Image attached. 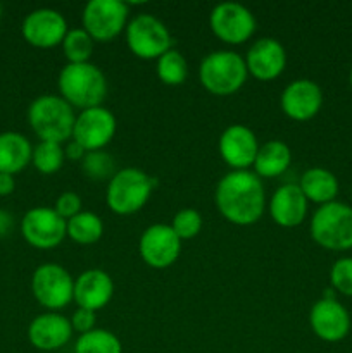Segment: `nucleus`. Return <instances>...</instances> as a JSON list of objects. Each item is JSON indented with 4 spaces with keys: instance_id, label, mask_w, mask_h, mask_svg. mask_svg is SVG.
<instances>
[{
    "instance_id": "obj_30",
    "label": "nucleus",
    "mask_w": 352,
    "mask_h": 353,
    "mask_svg": "<svg viewBox=\"0 0 352 353\" xmlns=\"http://www.w3.org/2000/svg\"><path fill=\"white\" fill-rule=\"evenodd\" d=\"M81 169L85 176L92 181H106L116 174V161L109 152L92 150L86 152L81 159Z\"/></svg>"
},
{
    "instance_id": "obj_7",
    "label": "nucleus",
    "mask_w": 352,
    "mask_h": 353,
    "mask_svg": "<svg viewBox=\"0 0 352 353\" xmlns=\"http://www.w3.org/2000/svg\"><path fill=\"white\" fill-rule=\"evenodd\" d=\"M31 293L41 307L55 312L64 309L75 295V279L59 264H41L31 276Z\"/></svg>"
},
{
    "instance_id": "obj_36",
    "label": "nucleus",
    "mask_w": 352,
    "mask_h": 353,
    "mask_svg": "<svg viewBox=\"0 0 352 353\" xmlns=\"http://www.w3.org/2000/svg\"><path fill=\"white\" fill-rule=\"evenodd\" d=\"M16 190V179L12 174L0 172V196H9Z\"/></svg>"
},
{
    "instance_id": "obj_18",
    "label": "nucleus",
    "mask_w": 352,
    "mask_h": 353,
    "mask_svg": "<svg viewBox=\"0 0 352 353\" xmlns=\"http://www.w3.org/2000/svg\"><path fill=\"white\" fill-rule=\"evenodd\" d=\"M247 71L261 81L278 78L286 65V50L276 38H259L245 55Z\"/></svg>"
},
{
    "instance_id": "obj_37",
    "label": "nucleus",
    "mask_w": 352,
    "mask_h": 353,
    "mask_svg": "<svg viewBox=\"0 0 352 353\" xmlns=\"http://www.w3.org/2000/svg\"><path fill=\"white\" fill-rule=\"evenodd\" d=\"M12 226H14L12 214L0 209V238L7 236V234L10 233V230H12Z\"/></svg>"
},
{
    "instance_id": "obj_6",
    "label": "nucleus",
    "mask_w": 352,
    "mask_h": 353,
    "mask_svg": "<svg viewBox=\"0 0 352 353\" xmlns=\"http://www.w3.org/2000/svg\"><path fill=\"white\" fill-rule=\"evenodd\" d=\"M154 178L137 168H123L109 179L106 200L110 210L119 216H130L148 202L154 190Z\"/></svg>"
},
{
    "instance_id": "obj_14",
    "label": "nucleus",
    "mask_w": 352,
    "mask_h": 353,
    "mask_svg": "<svg viewBox=\"0 0 352 353\" xmlns=\"http://www.w3.org/2000/svg\"><path fill=\"white\" fill-rule=\"evenodd\" d=\"M138 250L145 264L154 269H166L178 261L182 240L169 224H152L141 233Z\"/></svg>"
},
{
    "instance_id": "obj_5",
    "label": "nucleus",
    "mask_w": 352,
    "mask_h": 353,
    "mask_svg": "<svg viewBox=\"0 0 352 353\" xmlns=\"http://www.w3.org/2000/svg\"><path fill=\"white\" fill-rule=\"evenodd\" d=\"M309 231L311 238L326 250H351L352 207L337 200L320 205L311 217Z\"/></svg>"
},
{
    "instance_id": "obj_34",
    "label": "nucleus",
    "mask_w": 352,
    "mask_h": 353,
    "mask_svg": "<svg viewBox=\"0 0 352 353\" xmlns=\"http://www.w3.org/2000/svg\"><path fill=\"white\" fill-rule=\"evenodd\" d=\"M71 326L72 331H78L79 334H85L88 331L95 330V312L90 309L78 307L71 316Z\"/></svg>"
},
{
    "instance_id": "obj_31",
    "label": "nucleus",
    "mask_w": 352,
    "mask_h": 353,
    "mask_svg": "<svg viewBox=\"0 0 352 353\" xmlns=\"http://www.w3.org/2000/svg\"><path fill=\"white\" fill-rule=\"evenodd\" d=\"M169 226L173 228V231L176 233V236L179 240H192L197 234L202 231L204 221L202 216H200L199 210L195 209H182L175 214L171 224Z\"/></svg>"
},
{
    "instance_id": "obj_22",
    "label": "nucleus",
    "mask_w": 352,
    "mask_h": 353,
    "mask_svg": "<svg viewBox=\"0 0 352 353\" xmlns=\"http://www.w3.org/2000/svg\"><path fill=\"white\" fill-rule=\"evenodd\" d=\"M30 140L17 131H3L0 133V172L17 174L31 162Z\"/></svg>"
},
{
    "instance_id": "obj_26",
    "label": "nucleus",
    "mask_w": 352,
    "mask_h": 353,
    "mask_svg": "<svg viewBox=\"0 0 352 353\" xmlns=\"http://www.w3.org/2000/svg\"><path fill=\"white\" fill-rule=\"evenodd\" d=\"M155 72L162 83L169 86H178L185 83L186 76H188V62L183 57L182 52L176 48H169L157 59Z\"/></svg>"
},
{
    "instance_id": "obj_20",
    "label": "nucleus",
    "mask_w": 352,
    "mask_h": 353,
    "mask_svg": "<svg viewBox=\"0 0 352 353\" xmlns=\"http://www.w3.org/2000/svg\"><path fill=\"white\" fill-rule=\"evenodd\" d=\"M114 295L113 278L102 269H86L75 279L72 300L78 307L90 309L93 312L104 309Z\"/></svg>"
},
{
    "instance_id": "obj_9",
    "label": "nucleus",
    "mask_w": 352,
    "mask_h": 353,
    "mask_svg": "<svg viewBox=\"0 0 352 353\" xmlns=\"http://www.w3.org/2000/svg\"><path fill=\"white\" fill-rule=\"evenodd\" d=\"M130 7L123 0H90L83 9V30L95 41H109L126 30Z\"/></svg>"
},
{
    "instance_id": "obj_32",
    "label": "nucleus",
    "mask_w": 352,
    "mask_h": 353,
    "mask_svg": "<svg viewBox=\"0 0 352 353\" xmlns=\"http://www.w3.org/2000/svg\"><path fill=\"white\" fill-rule=\"evenodd\" d=\"M330 283L335 292L352 296V257H342L331 265Z\"/></svg>"
},
{
    "instance_id": "obj_19",
    "label": "nucleus",
    "mask_w": 352,
    "mask_h": 353,
    "mask_svg": "<svg viewBox=\"0 0 352 353\" xmlns=\"http://www.w3.org/2000/svg\"><path fill=\"white\" fill-rule=\"evenodd\" d=\"M72 336L71 321L59 312H45L35 317L28 326V340L43 352L59 350Z\"/></svg>"
},
{
    "instance_id": "obj_40",
    "label": "nucleus",
    "mask_w": 352,
    "mask_h": 353,
    "mask_svg": "<svg viewBox=\"0 0 352 353\" xmlns=\"http://www.w3.org/2000/svg\"><path fill=\"white\" fill-rule=\"evenodd\" d=\"M351 200H352V190H351Z\"/></svg>"
},
{
    "instance_id": "obj_39",
    "label": "nucleus",
    "mask_w": 352,
    "mask_h": 353,
    "mask_svg": "<svg viewBox=\"0 0 352 353\" xmlns=\"http://www.w3.org/2000/svg\"><path fill=\"white\" fill-rule=\"evenodd\" d=\"M0 17H2V6H0Z\"/></svg>"
},
{
    "instance_id": "obj_38",
    "label": "nucleus",
    "mask_w": 352,
    "mask_h": 353,
    "mask_svg": "<svg viewBox=\"0 0 352 353\" xmlns=\"http://www.w3.org/2000/svg\"><path fill=\"white\" fill-rule=\"evenodd\" d=\"M349 85H351L352 88V68H351V72H349Z\"/></svg>"
},
{
    "instance_id": "obj_33",
    "label": "nucleus",
    "mask_w": 352,
    "mask_h": 353,
    "mask_svg": "<svg viewBox=\"0 0 352 353\" xmlns=\"http://www.w3.org/2000/svg\"><path fill=\"white\" fill-rule=\"evenodd\" d=\"M54 209L62 219L69 221L71 217H75L76 214L81 212V199H79L78 193L64 192L57 196Z\"/></svg>"
},
{
    "instance_id": "obj_27",
    "label": "nucleus",
    "mask_w": 352,
    "mask_h": 353,
    "mask_svg": "<svg viewBox=\"0 0 352 353\" xmlns=\"http://www.w3.org/2000/svg\"><path fill=\"white\" fill-rule=\"evenodd\" d=\"M75 353H123V345L114 333L95 327L88 333L79 334Z\"/></svg>"
},
{
    "instance_id": "obj_11",
    "label": "nucleus",
    "mask_w": 352,
    "mask_h": 353,
    "mask_svg": "<svg viewBox=\"0 0 352 353\" xmlns=\"http://www.w3.org/2000/svg\"><path fill=\"white\" fill-rule=\"evenodd\" d=\"M209 26L224 43L240 45L254 34L255 17L244 3L221 2L211 10Z\"/></svg>"
},
{
    "instance_id": "obj_3",
    "label": "nucleus",
    "mask_w": 352,
    "mask_h": 353,
    "mask_svg": "<svg viewBox=\"0 0 352 353\" xmlns=\"http://www.w3.org/2000/svg\"><path fill=\"white\" fill-rule=\"evenodd\" d=\"M76 114L61 95H40L28 107V123L40 141L71 140Z\"/></svg>"
},
{
    "instance_id": "obj_13",
    "label": "nucleus",
    "mask_w": 352,
    "mask_h": 353,
    "mask_svg": "<svg viewBox=\"0 0 352 353\" xmlns=\"http://www.w3.org/2000/svg\"><path fill=\"white\" fill-rule=\"evenodd\" d=\"M68 31L66 17L50 7L31 10L23 19V26H21L24 40L37 48L57 47L62 43Z\"/></svg>"
},
{
    "instance_id": "obj_15",
    "label": "nucleus",
    "mask_w": 352,
    "mask_h": 353,
    "mask_svg": "<svg viewBox=\"0 0 352 353\" xmlns=\"http://www.w3.org/2000/svg\"><path fill=\"white\" fill-rule=\"evenodd\" d=\"M259 141L254 131L245 124H231L221 133L217 150L221 159L231 168V171H245L254 165L259 152Z\"/></svg>"
},
{
    "instance_id": "obj_8",
    "label": "nucleus",
    "mask_w": 352,
    "mask_h": 353,
    "mask_svg": "<svg viewBox=\"0 0 352 353\" xmlns=\"http://www.w3.org/2000/svg\"><path fill=\"white\" fill-rule=\"evenodd\" d=\"M171 41L168 26L154 14H138L126 24L128 48L140 59L157 61L171 48Z\"/></svg>"
},
{
    "instance_id": "obj_21",
    "label": "nucleus",
    "mask_w": 352,
    "mask_h": 353,
    "mask_svg": "<svg viewBox=\"0 0 352 353\" xmlns=\"http://www.w3.org/2000/svg\"><path fill=\"white\" fill-rule=\"evenodd\" d=\"M307 199L299 185L286 183L276 188L269 200V214L278 226L295 228L306 219Z\"/></svg>"
},
{
    "instance_id": "obj_29",
    "label": "nucleus",
    "mask_w": 352,
    "mask_h": 353,
    "mask_svg": "<svg viewBox=\"0 0 352 353\" xmlns=\"http://www.w3.org/2000/svg\"><path fill=\"white\" fill-rule=\"evenodd\" d=\"M66 161L64 147L62 143L55 141H40L37 147H33L31 162L40 171L41 174H54L62 168Z\"/></svg>"
},
{
    "instance_id": "obj_35",
    "label": "nucleus",
    "mask_w": 352,
    "mask_h": 353,
    "mask_svg": "<svg viewBox=\"0 0 352 353\" xmlns=\"http://www.w3.org/2000/svg\"><path fill=\"white\" fill-rule=\"evenodd\" d=\"M64 154H66V159H71V161H81V159L85 157L86 150L78 143V141L69 140L64 148Z\"/></svg>"
},
{
    "instance_id": "obj_16",
    "label": "nucleus",
    "mask_w": 352,
    "mask_h": 353,
    "mask_svg": "<svg viewBox=\"0 0 352 353\" xmlns=\"http://www.w3.org/2000/svg\"><path fill=\"white\" fill-rule=\"evenodd\" d=\"M309 324L320 340L337 343L351 331V316L337 299H320L311 307Z\"/></svg>"
},
{
    "instance_id": "obj_10",
    "label": "nucleus",
    "mask_w": 352,
    "mask_h": 353,
    "mask_svg": "<svg viewBox=\"0 0 352 353\" xmlns=\"http://www.w3.org/2000/svg\"><path fill=\"white\" fill-rule=\"evenodd\" d=\"M21 233L31 247L50 250L68 236V221L52 207H33L21 219Z\"/></svg>"
},
{
    "instance_id": "obj_24",
    "label": "nucleus",
    "mask_w": 352,
    "mask_h": 353,
    "mask_svg": "<svg viewBox=\"0 0 352 353\" xmlns=\"http://www.w3.org/2000/svg\"><path fill=\"white\" fill-rule=\"evenodd\" d=\"M292 162L290 147L282 140H269L259 147L254 161V172L259 178H276L289 169Z\"/></svg>"
},
{
    "instance_id": "obj_23",
    "label": "nucleus",
    "mask_w": 352,
    "mask_h": 353,
    "mask_svg": "<svg viewBox=\"0 0 352 353\" xmlns=\"http://www.w3.org/2000/svg\"><path fill=\"white\" fill-rule=\"evenodd\" d=\"M299 186L306 195L307 202L320 203V205L335 202L340 190L337 176L324 168L306 169L300 176Z\"/></svg>"
},
{
    "instance_id": "obj_28",
    "label": "nucleus",
    "mask_w": 352,
    "mask_h": 353,
    "mask_svg": "<svg viewBox=\"0 0 352 353\" xmlns=\"http://www.w3.org/2000/svg\"><path fill=\"white\" fill-rule=\"evenodd\" d=\"M93 43L95 40L83 28H72L66 33L61 45L69 64H81V62H90V57L93 54Z\"/></svg>"
},
{
    "instance_id": "obj_25",
    "label": "nucleus",
    "mask_w": 352,
    "mask_h": 353,
    "mask_svg": "<svg viewBox=\"0 0 352 353\" xmlns=\"http://www.w3.org/2000/svg\"><path fill=\"white\" fill-rule=\"evenodd\" d=\"M104 234V223L97 214L81 210L68 221V236L79 245H92Z\"/></svg>"
},
{
    "instance_id": "obj_4",
    "label": "nucleus",
    "mask_w": 352,
    "mask_h": 353,
    "mask_svg": "<svg viewBox=\"0 0 352 353\" xmlns=\"http://www.w3.org/2000/svg\"><path fill=\"white\" fill-rule=\"evenodd\" d=\"M247 76L245 59L233 50L211 52L199 65L200 83L207 92L217 97L238 92L247 81Z\"/></svg>"
},
{
    "instance_id": "obj_1",
    "label": "nucleus",
    "mask_w": 352,
    "mask_h": 353,
    "mask_svg": "<svg viewBox=\"0 0 352 353\" xmlns=\"http://www.w3.org/2000/svg\"><path fill=\"white\" fill-rule=\"evenodd\" d=\"M214 202L226 221L238 226H251L264 212V185L254 171H230L217 183Z\"/></svg>"
},
{
    "instance_id": "obj_12",
    "label": "nucleus",
    "mask_w": 352,
    "mask_h": 353,
    "mask_svg": "<svg viewBox=\"0 0 352 353\" xmlns=\"http://www.w3.org/2000/svg\"><path fill=\"white\" fill-rule=\"evenodd\" d=\"M116 128V116L107 107H90L76 116L71 140L78 141L86 152L102 150L114 138Z\"/></svg>"
},
{
    "instance_id": "obj_2",
    "label": "nucleus",
    "mask_w": 352,
    "mask_h": 353,
    "mask_svg": "<svg viewBox=\"0 0 352 353\" xmlns=\"http://www.w3.org/2000/svg\"><path fill=\"white\" fill-rule=\"evenodd\" d=\"M59 92L72 107L81 110L102 105L107 95V79L99 65L92 62L66 64L59 72Z\"/></svg>"
},
{
    "instance_id": "obj_17",
    "label": "nucleus",
    "mask_w": 352,
    "mask_h": 353,
    "mask_svg": "<svg viewBox=\"0 0 352 353\" xmlns=\"http://www.w3.org/2000/svg\"><path fill=\"white\" fill-rule=\"evenodd\" d=\"M280 105L285 116L293 121H309L323 105V92L313 79H293L280 97Z\"/></svg>"
}]
</instances>
